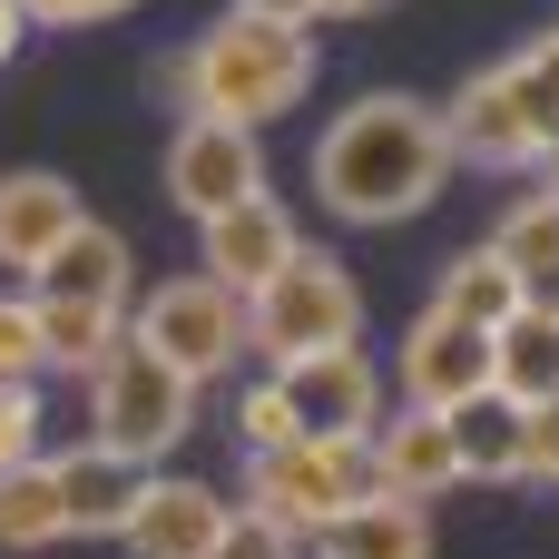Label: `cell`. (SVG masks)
<instances>
[{"label":"cell","instance_id":"obj_24","mask_svg":"<svg viewBox=\"0 0 559 559\" xmlns=\"http://www.w3.org/2000/svg\"><path fill=\"white\" fill-rule=\"evenodd\" d=\"M275 442H295V403H285V383L265 373V383L236 393V452L255 462V452H275Z\"/></svg>","mask_w":559,"mask_h":559},{"label":"cell","instance_id":"obj_20","mask_svg":"<svg viewBox=\"0 0 559 559\" xmlns=\"http://www.w3.org/2000/svg\"><path fill=\"white\" fill-rule=\"evenodd\" d=\"M521 285H531V305H559V187H531V197H511L501 206V226L481 236Z\"/></svg>","mask_w":559,"mask_h":559},{"label":"cell","instance_id":"obj_5","mask_svg":"<svg viewBox=\"0 0 559 559\" xmlns=\"http://www.w3.org/2000/svg\"><path fill=\"white\" fill-rule=\"evenodd\" d=\"M128 334H138L167 373H187L197 393H206L216 373H236V354H255V344H246V295H226L206 265H197V275H157L147 295H128Z\"/></svg>","mask_w":559,"mask_h":559},{"label":"cell","instance_id":"obj_34","mask_svg":"<svg viewBox=\"0 0 559 559\" xmlns=\"http://www.w3.org/2000/svg\"><path fill=\"white\" fill-rule=\"evenodd\" d=\"M540 167H550V187H559V147H550V157H540Z\"/></svg>","mask_w":559,"mask_h":559},{"label":"cell","instance_id":"obj_29","mask_svg":"<svg viewBox=\"0 0 559 559\" xmlns=\"http://www.w3.org/2000/svg\"><path fill=\"white\" fill-rule=\"evenodd\" d=\"M521 481H550L559 491V403H531L521 413Z\"/></svg>","mask_w":559,"mask_h":559},{"label":"cell","instance_id":"obj_18","mask_svg":"<svg viewBox=\"0 0 559 559\" xmlns=\"http://www.w3.org/2000/svg\"><path fill=\"white\" fill-rule=\"evenodd\" d=\"M442 423H452L462 481H481V491H511V481H521V403H511V393H472V403H452Z\"/></svg>","mask_w":559,"mask_h":559},{"label":"cell","instance_id":"obj_7","mask_svg":"<svg viewBox=\"0 0 559 559\" xmlns=\"http://www.w3.org/2000/svg\"><path fill=\"white\" fill-rule=\"evenodd\" d=\"M442 128H452V157L462 167H540L550 157V128H540V108H531V88H521L511 59L472 69L442 98Z\"/></svg>","mask_w":559,"mask_h":559},{"label":"cell","instance_id":"obj_30","mask_svg":"<svg viewBox=\"0 0 559 559\" xmlns=\"http://www.w3.org/2000/svg\"><path fill=\"white\" fill-rule=\"evenodd\" d=\"M20 10H29V29H88V20H118L138 0H20Z\"/></svg>","mask_w":559,"mask_h":559},{"label":"cell","instance_id":"obj_17","mask_svg":"<svg viewBox=\"0 0 559 559\" xmlns=\"http://www.w3.org/2000/svg\"><path fill=\"white\" fill-rule=\"evenodd\" d=\"M314 559H432V501H403V491H373L364 511H344Z\"/></svg>","mask_w":559,"mask_h":559},{"label":"cell","instance_id":"obj_13","mask_svg":"<svg viewBox=\"0 0 559 559\" xmlns=\"http://www.w3.org/2000/svg\"><path fill=\"white\" fill-rule=\"evenodd\" d=\"M79 187L59 177V167H0V265L29 285L69 236H79Z\"/></svg>","mask_w":559,"mask_h":559},{"label":"cell","instance_id":"obj_32","mask_svg":"<svg viewBox=\"0 0 559 559\" xmlns=\"http://www.w3.org/2000/svg\"><path fill=\"white\" fill-rule=\"evenodd\" d=\"M236 10H265V20H295V29H314V0H236Z\"/></svg>","mask_w":559,"mask_h":559},{"label":"cell","instance_id":"obj_21","mask_svg":"<svg viewBox=\"0 0 559 559\" xmlns=\"http://www.w3.org/2000/svg\"><path fill=\"white\" fill-rule=\"evenodd\" d=\"M69 540V491H59V452L0 472V550H59Z\"/></svg>","mask_w":559,"mask_h":559},{"label":"cell","instance_id":"obj_15","mask_svg":"<svg viewBox=\"0 0 559 559\" xmlns=\"http://www.w3.org/2000/svg\"><path fill=\"white\" fill-rule=\"evenodd\" d=\"M128 285H138V255H128V236L98 226V216H79V236L29 275V295H49V305H98V314H128Z\"/></svg>","mask_w":559,"mask_h":559},{"label":"cell","instance_id":"obj_1","mask_svg":"<svg viewBox=\"0 0 559 559\" xmlns=\"http://www.w3.org/2000/svg\"><path fill=\"white\" fill-rule=\"evenodd\" d=\"M305 167H314V206L334 226H413L462 177L442 108L413 88H364L354 108H334Z\"/></svg>","mask_w":559,"mask_h":559},{"label":"cell","instance_id":"obj_33","mask_svg":"<svg viewBox=\"0 0 559 559\" xmlns=\"http://www.w3.org/2000/svg\"><path fill=\"white\" fill-rule=\"evenodd\" d=\"M383 0H314V20H373Z\"/></svg>","mask_w":559,"mask_h":559},{"label":"cell","instance_id":"obj_31","mask_svg":"<svg viewBox=\"0 0 559 559\" xmlns=\"http://www.w3.org/2000/svg\"><path fill=\"white\" fill-rule=\"evenodd\" d=\"M20 39H29V10H20V0H0V69L20 59Z\"/></svg>","mask_w":559,"mask_h":559},{"label":"cell","instance_id":"obj_2","mask_svg":"<svg viewBox=\"0 0 559 559\" xmlns=\"http://www.w3.org/2000/svg\"><path fill=\"white\" fill-rule=\"evenodd\" d=\"M305 88H314V29L265 20V10H226L177 59H157V98H177V118H226L255 138L285 108H305Z\"/></svg>","mask_w":559,"mask_h":559},{"label":"cell","instance_id":"obj_26","mask_svg":"<svg viewBox=\"0 0 559 559\" xmlns=\"http://www.w3.org/2000/svg\"><path fill=\"white\" fill-rule=\"evenodd\" d=\"M29 373H39V314H29V295H0V393Z\"/></svg>","mask_w":559,"mask_h":559},{"label":"cell","instance_id":"obj_8","mask_svg":"<svg viewBox=\"0 0 559 559\" xmlns=\"http://www.w3.org/2000/svg\"><path fill=\"white\" fill-rule=\"evenodd\" d=\"M265 187V147H255V128H226V118H177V138H167V206L177 216H226V206H246Z\"/></svg>","mask_w":559,"mask_h":559},{"label":"cell","instance_id":"obj_27","mask_svg":"<svg viewBox=\"0 0 559 559\" xmlns=\"http://www.w3.org/2000/svg\"><path fill=\"white\" fill-rule=\"evenodd\" d=\"M49 442H39V393L29 383H10L0 393V472H20V462H39Z\"/></svg>","mask_w":559,"mask_h":559},{"label":"cell","instance_id":"obj_10","mask_svg":"<svg viewBox=\"0 0 559 559\" xmlns=\"http://www.w3.org/2000/svg\"><path fill=\"white\" fill-rule=\"evenodd\" d=\"M393 383H403V403L452 413V403L491 393V334L462 324V314H442V305H423L413 334H403V354H393Z\"/></svg>","mask_w":559,"mask_h":559},{"label":"cell","instance_id":"obj_25","mask_svg":"<svg viewBox=\"0 0 559 559\" xmlns=\"http://www.w3.org/2000/svg\"><path fill=\"white\" fill-rule=\"evenodd\" d=\"M511 69H521V88H531V108H540V128H550V147H559V20L511 49Z\"/></svg>","mask_w":559,"mask_h":559},{"label":"cell","instance_id":"obj_16","mask_svg":"<svg viewBox=\"0 0 559 559\" xmlns=\"http://www.w3.org/2000/svg\"><path fill=\"white\" fill-rule=\"evenodd\" d=\"M59 491H69V540H118L128 511H138V491H147V472L118 462V452H98V442H69L59 452Z\"/></svg>","mask_w":559,"mask_h":559},{"label":"cell","instance_id":"obj_23","mask_svg":"<svg viewBox=\"0 0 559 559\" xmlns=\"http://www.w3.org/2000/svg\"><path fill=\"white\" fill-rule=\"evenodd\" d=\"M432 305H442V314H462V324H481V334H501V324L531 305V285H521L491 246H462V255L442 265V295H432Z\"/></svg>","mask_w":559,"mask_h":559},{"label":"cell","instance_id":"obj_3","mask_svg":"<svg viewBox=\"0 0 559 559\" xmlns=\"http://www.w3.org/2000/svg\"><path fill=\"white\" fill-rule=\"evenodd\" d=\"M246 344L265 354V373H285V364H305V354L364 344V285H354V265H334V255L305 246L275 285L246 295Z\"/></svg>","mask_w":559,"mask_h":559},{"label":"cell","instance_id":"obj_12","mask_svg":"<svg viewBox=\"0 0 559 559\" xmlns=\"http://www.w3.org/2000/svg\"><path fill=\"white\" fill-rule=\"evenodd\" d=\"M197 246H206V275H216L226 295H255V285H275V275L305 255V226H295V206H285L275 187H255L246 206L206 216V226H197Z\"/></svg>","mask_w":559,"mask_h":559},{"label":"cell","instance_id":"obj_11","mask_svg":"<svg viewBox=\"0 0 559 559\" xmlns=\"http://www.w3.org/2000/svg\"><path fill=\"white\" fill-rule=\"evenodd\" d=\"M226 521H236V501H226L216 481L147 472V491H138V511H128L118 550L128 559H216L226 550Z\"/></svg>","mask_w":559,"mask_h":559},{"label":"cell","instance_id":"obj_4","mask_svg":"<svg viewBox=\"0 0 559 559\" xmlns=\"http://www.w3.org/2000/svg\"><path fill=\"white\" fill-rule=\"evenodd\" d=\"M187 432H197V383L167 373V364L128 334V344L88 373V442L118 452V462H138V472H157Z\"/></svg>","mask_w":559,"mask_h":559},{"label":"cell","instance_id":"obj_22","mask_svg":"<svg viewBox=\"0 0 559 559\" xmlns=\"http://www.w3.org/2000/svg\"><path fill=\"white\" fill-rule=\"evenodd\" d=\"M29 314H39V373H98L118 344H128V314H98V305H49V295H29Z\"/></svg>","mask_w":559,"mask_h":559},{"label":"cell","instance_id":"obj_6","mask_svg":"<svg viewBox=\"0 0 559 559\" xmlns=\"http://www.w3.org/2000/svg\"><path fill=\"white\" fill-rule=\"evenodd\" d=\"M383 481H373V452L364 442H275V452H255L246 462V511H265V521H285L305 550L344 521V511H364Z\"/></svg>","mask_w":559,"mask_h":559},{"label":"cell","instance_id":"obj_19","mask_svg":"<svg viewBox=\"0 0 559 559\" xmlns=\"http://www.w3.org/2000/svg\"><path fill=\"white\" fill-rule=\"evenodd\" d=\"M491 393H511L521 413L531 403H559V305H521L491 334Z\"/></svg>","mask_w":559,"mask_h":559},{"label":"cell","instance_id":"obj_28","mask_svg":"<svg viewBox=\"0 0 559 559\" xmlns=\"http://www.w3.org/2000/svg\"><path fill=\"white\" fill-rule=\"evenodd\" d=\"M216 559H305V540L285 531V521H265V511H236L226 521V550Z\"/></svg>","mask_w":559,"mask_h":559},{"label":"cell","instance_id":"obj_14","mask_svg":"<svg viewBox=\"0 0 559 559\" xmlns=\"http://www.w3.org/2000/svg\"><path fill=\"white\" fill-rule=\"evenodd\" d=\"M364 452H373V481H383V491H403V501H442V491H462L452 423H442V413H423V403H393V413L364 432Z\"/></svg>","mask_w":559,"mask_h":559},{"label":"cell","instance_id":"obj_9","mask_svg":"<svg viewBox=\"0 0 559 559\" xmlns=\"http://www.w3.org/2000/svg\"><path fill=\"white\" fill-rule=\"evenodd\" d=\"M275 383H285L305 442H364V432L383 423V364H373L364 344H344V354H305V364H285Z\"/></svg>","mask_w":559,"mask_h":559}]
</instances>
